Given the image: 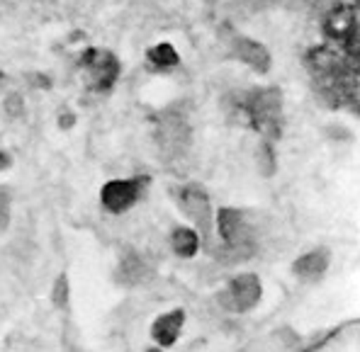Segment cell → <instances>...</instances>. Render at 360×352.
Instances as JSON below:
<instances>
[{
  "label": "cell",
  "mask_w": 360,
  "mask_h": 352,
  "mask_svg": "<svg viewBox=\"0 0 360 352\" xmlns=\"http://www.w3.org/2000/svg\"><path fill=\"white\" fill-rule=\"evenodd\" d=\"M217 226H219V233L226 243V250L239 253L241 257L251 253V231H248L246 217L239 209H219Z\"/></svg>",
  "instance_id": "obj_1"
},
{
  "label": "cell",
  "mask_w": 360,
  "mask_h": 352,
  "mask_svg": "<svg viewBox=\"0 0 360 352\" xmlns=\"http://www.w3.org/2000/svg\"><path fill=\"white\" fill-rule=\"evenodd\" d=\"M261 299V282L256 275H239L236 280H231V285L226 287V292L219 294V302L229 311H248L253 309Z\"/></svg>",
  "instance_id": "obj_2"
},
{
  "label": "cell",
  "mask_w": 360,
  "mask_h": 352,
  "mask_svg": "<svg viewBox=\"0 0 360 352\" xmlns=\"http://www.w3.org/2000/svg\"><path fill=\"white\" fill-rule=\"evenodd\" d=\"M156 141L158 149H161L163 156L168 158H176V156H183L190 146V127L183 117L178 114H168L161 122V127L156 131Z\"/></svg>",
  "instance_id": "obj_3"
},
{
  "label": "cell",
  "mask_w": 360,
  "mask_h": 352,
  "mask_svg": "<svg viewBox=\"0 0 360 352\" xmlns=\"http://www.w3.org/2000/svg\"><path fill=\"white\" fill-rule=\"evenodd\" d=\"M178 204L183 209V214L190 219L200 231H202L205 238H210L212 233V209L210 199L200 187H180L178 190Z\"/></svg>",
  "instance_id": "obj_4"
},
{
  "label": "cell",
  "mask_w": 360,
  "mask_h": 352,
  "mask_svg": "<svg viewBox=\"0 0 360 352\" xmlns=\"http://www.w3.org/2000/svg\"><path fill=\"white\" fill-rule=\"evenodd\" d=\"M136 194V182H129V180H112L108 182V185L103 187V194H100V199H103L105 209H110L112 214H122L127 212V209L134 204Z\"/></svg>",
  "instance_id": "obj_5"
},
{
  "label": "cell",
  "mask_w": 360,
  "mask_h": 352,
  "mask_svg": "<svg viewBox=\"0 0 360 352\" xmlns=\"http://www.w3.org/2000/svg\"><path fill=\"white\" fill-rule=\"evenodd\" d=\"M231 54L258 73H266L270 68V54L266 46H261L253 39H246V36H234L231 39Z\"/></svg>",
  "instance_id": "obj_6"
},
{
  "label": "cell",
  "mask_w": 360,
  "mask_h": 352,
  "mask_svg": "<svg viewBox=\"0 0 360 352\" xmlns=\"http://www.w3.org/2000/svg\"><path fill=\"white\" fill-rule=\"evenodd\" d=\"M151 280V270L139 255H124L115 270V282L122 287H139Z\"/></svg>",
  "instance_id": "obj_7"
},
{
  "label": "cell",
  "mask_w": 360,
  "mask_h": 352,
  "mask_svg": "<svg viewBox=\"0 0 360 352\" xmlns=\"http://www.w3.org/2000/svg\"><path fill=\"white\" fill-rule=\"evenodd\" d=\"M329 260H331L329 250L316 248V250H311V253L302 255L300 260L295 262V275L304 282H316L324 277L326 267H329Z\"/></svg>",
  "instance_id": "obj_8"
},
{
  "label": "cell",
  "mask_w": 360,
  "mask_h": 352,
  "mask_svg": "<svg viewBox=\"0 0 360 352\" xmlns=\"http://www.w3.org/2000/svg\"><path fill=\"white\" fill-rule=\"evenodd\" d=\"M180 325H183V311L166 313V316H161L156 323H153V330H151L153 340H156L158 345H163V348H168V345L176 343Z\"/></svg>",
  "instance_id": "obj_9"
},
{
  "label": "cell",
  "mask_w": 360,
  "mask_h": 352,
  "mask_svg": "<svg viewBox=\"0 0 360 352\" xmlns=\"http://www.w3.org/2000/svg\"><path fill=\"white\" fill-rule=\"evenodd\" d=\"M253 117L258 119H275L280 114V93L278 90H258L248 102Z\"/></svg>",
  "instance_id": "obj_10"
},
{
  "label": "cell",
  "mask_w": 360,
  "mask_h": 352,
  "mask_svg": "<svg viewBox=\"0 0 360 352\" xmlns=\"http://www.w3.org/2000/svg\"><path fill=\"white\" fill-rule=\"evenodd\" d=\"M88 64H90V71H93V78H103V81H100V88H108L110 83L115 81V73H117V61H115L110 54L90 56Z\"/></svg>",
  "instance_id": "obj_11"
},
{
  "label": "cell",
  "mask_w": 360,
  "mask_h": 352,
  "mask_svg": "<svg viewBox=\"0 0 360 352\" xmlns=\"http://www.w3.org/2000/svg\"><path fill=\"white\" fill-rule=\"evenodd\" d=\"M171 245L180 257H193L198 253V245H200L198 233L193 229H176L171 236Z\"/></svg>",
  "instance_id": "obj_12"
},
{
  "label": "cell",
  "mask_w": 360,
  "mask_h": 352,
  "mask_svg": "<svg viewBox=\"0 0 360 352\" xmlns=\"http://www.w3.org/2000/svg\"><path fill=\"white\" fill-rule=\"evenodd\" d=\"M149 59H151L156 66H173V64H178L176 49H173V46H168V44L153 46V49L149 51Z\"/></svg>",
  "instance_id": "obj_13"
},
{
  "label": "cell",
  "mask_w": 360,
  "mask_h": 352,
  "mask_svg": "<svg viewBox=\"0 0 360 352\" xmlns=\"http://www.w3.org/2000/svg\"><path fill=\"white\" fill-rule=\"evenodd\" d=\"M51 302H54L56 306H66V302H68V282H66V277H59L54 292H51Z\"/></svg>",
  "instance_id": "obj_14"
},
{
  "label": "cell",
  "mask_w": 360,
  "mask_h": 352,
  "mask_svg": "<svg viewBox=\"0 0 360 352\" xmlns=\"http://www.w3.org/2000/svg\"><path fill=\"white\" fill-rule=\"evenodd\" d=\"M258 168H261L263 175H270V172L275 170V163H273V156H270L268 146H263V149L258 151Z\"/></svg>",
  "instance_id": "obj_15"
},
{
  "label": "cell",
  "mask_w": 360,
  "mask_h": 352,
  "mask_svg": "<svg viewBox=\"0 0 360 352\" xmlns=\"http://www.w3.org/2000/svg\"><path fill=\"white\" fill-rule=\"evenodd\" d=\"M8 224V199L0 194V229Z\"/></svg>",
  "instance_id": "obj_16"
},
{
  "label": "cell",
  "mask_w": 360,
  "mask_h": 352,
  "mask_svg": "<svg viewBox=\"0 0 360 352\" xmlns=\"http://www.w3.org/2000/svg\"><path fill=\"white\" fill-rule=\"evenodd\" d=\"M8 165H10V156L5 151H0V170H5Z\"/></svg>",
  "instance_id": "obj_17"
}]
</instances>
